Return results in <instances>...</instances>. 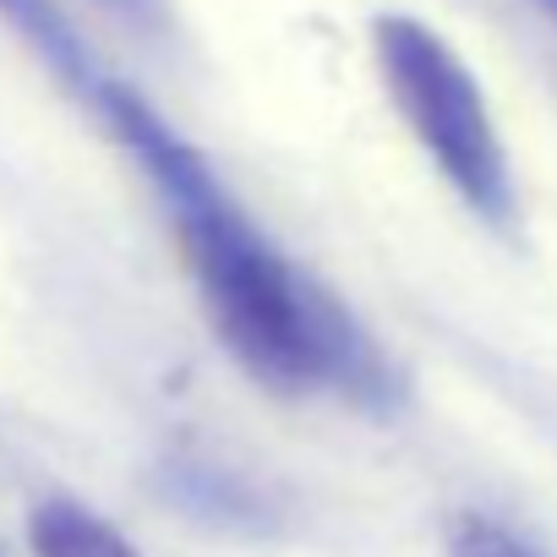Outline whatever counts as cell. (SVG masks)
I'll return each mask as SVG.
<instances>
[{"instance_id":"277c9868","label":"cell","mask_w":557,"mask_h":557,"mask_svg":"<svg viewBox=\"0 0 557 557\" xmlns=\"http://www.w3.org/2000/svg\"><path fill=\"white\" fill-rule=\"evenodd\" d=\"M0 17H7L72 88L99 94V77H94V66H88V50H83L77 28L66 23V12L55 7V0H0Z\"/></svg>"},{"instance_id":"8992f818","label":"cell","mask_w":557,"mask_h":557,"mask_svg":"<svg viewBox=\"0 0 557 557\" xmlns=\"http://www.w3.org/2000/svg\"><path fill=\"white\" fill-rule=\"evenodd\" d=\"M99 12H110L121 28L143 34V39H159L164 23H170V0H94Z\"/></svg>"},{"instance_id":"7a4b0ae2","label":"cell","mask_w":557,"mask_h":557,"mask_svg":"<svg viewBox=\"0 0 557 557\" xmlns=\"http://www.w3.org/2000/svg\"><path fill=\"white\" fill-rule=\"evenodd\" d=\"M372 61L388 104L399 110L405 132L432 159V170L448 181V191L470 213L508 224L513 219L508 148L486 104V88L465 66V55L432 23L388 12L372 23Z\"/></svg>"},{"instance_id":"6da1fadb","label":"cell","mask_w":557,"mask_h":557,"mask_svg":"<svg viewBox=\"0 0 557 557\" xmlns=\"http://www.w3.org/2000/svg\"><path fill=\"white\" fill-rule=\"evenodd\" d=\"M94 99L159 186L197 301L235 367L273 394H383L372 339L251 224L208 159L121 83H99Z\"/></svg>"},{"instance_id":"52a82bcc","label":"cell","mask_w":557,"mask_h":557,"mask_svg":"<svg viewBox=\"0 0 557 557\" xmlns=\"http://www.w3.org/2000/svg\"><path fill=\"white\" fill-rule=\"evenodd\" d=\"M535 7H541V17H546V23L557 28V0H535Z\"/></svg>"},{"instance_id":"3957f363","label":"cell","mask_w":557,"mask_h":557,"mask_svg":"<svg viewBox=\"0 0 557 557\" xmlns=\"http://www.w3.org/2000/svg\"><path fill=\"white\" fill-rule=\"evenodd\" d=\"M28 546L34 557H143L104 513L72 497H50L28 513Z\"/></svg>"},{"instance_id":"5b68a950","label":"cell","mask_w":557,"mask_h":557,"mask_svg":"<svg viewBox=\"0 0 557 557\" xmlns=\"http://www.w3.org/2000/svg\"><path fill=\"white\" fill-rule=\"evenodd\" d=\"M448 557H541V552L486 513H454L448 519Z\"/></svg>"}]
</instances>
